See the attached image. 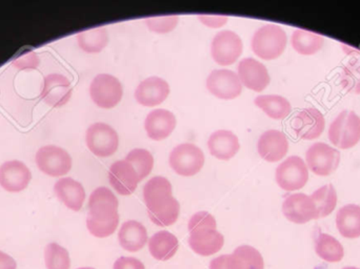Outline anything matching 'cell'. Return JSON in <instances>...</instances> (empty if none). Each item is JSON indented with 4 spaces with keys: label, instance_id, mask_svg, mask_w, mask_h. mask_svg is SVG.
<instances>
[{
    "label": "cell",
    "instance_id": "74e56055",
    "mask_svg": "<svg viewBox=\"0 0 360 269\" xmlns=\"http://www.w3.org/2000/svg\"><path fill=\"white\" fill-rule=\"evenodd\" d=\"M150 31L158 34H167L172 32L179 22L177 15L171 16L150 17L145 20Z\"/></svg>",
    "mask_w": 360,
    "mask_h": 269
},
{
    "label": "cell",
    "instance_id": "9c48e42d",
    "mask_svg": "<svg viewBox=\"0 0 360 269\" xmlns=\"http://www.w3.org/2000/svg\"><path fill=\"white\" fill-rule=\"evenodd\" d=\"M243 40L232 31H222L216 34L211 44L212 58L222 67L236 63L243 54Z\"/></svg>",
    "mask_w": 360,
    "mask_h": 269
},
{
    "label": "cell",
    "instance_id": "7bdbcfd3",
    "mask_svg": "<svg viewBox=\"0 0 360 269\" xmlns=\"http://www.w3.org/2000/svg\"><path fill=\"white\" fill-rule=\"evenodd\" d=\"M16 261L8 254L0 251V269H16Z\"/></svg>",
    "mask_w": 360,
    "mask_h": 269
},
{
    "label": "cell",
    "instance_id": "44dd1931",
    "mask_svg": "<svg viewBox=\"0 0 360 269\" xmlns=\"http://www.w3.org/2000/svg\"><path fill=\"white\" fill-rule=\"evenodd\" d=\"M54 192L57 198L72 211H80L86 200L84 186L73 178H60L55 183Z\"/></svg>",
    "mask_w": 360,
    "mask_h": 269
},
{
    "label": "cell",
    "instance_id": "5b68a950",
    "mask_svg": "<svg viewBox=\"0 0 360 269\" xmlns=\"http://www.w3.org/2000/svg\"><path fill=\"white\" fill-rule=\"evenodd\" d=\"M169 162L175 173L182 177H192L198 173L205 165V155L195 144L181 143L173 148Z\"/></svg>",
    "mask_w": 360,
    "mask_h": 269
},
{
    "label": "cell",
    "instance_id": "d4e9b609",
    "mask_svg": "<svg viewBox=\"0 0 360 269\" xmlns=\"http://www.w3.org/2000/svg\"><path fill=\"white\" fill-rule=\"evenodd\" d=\"M172 197V185L162 176L152 178L143 188V199L148 211L158 209Z\"/></svg>",
    "mask_w": 360,
    "mask_h": 269
},
{
    "label": "cell",
    "instance_id": "f6af8a7d",
    "mask_svg": "<svg viewBox=\"0 0 360 269\" xmlns=\"http://www.w3.org/2000/svg\"><path fill=\"white\" fill-rule=\"evenodd\" d=\"M342 269H360V268H353V266H349V268H342Z\"/></svg>",
    "mask_w": 360,
    "mask_h": 269
},
{
    "label": "cell",
    "instance_id": "d6986e66",
    "mask_svg": "<svg viewBox=\"0 0 360 269\" xmlns=\"http://www.w3.org/2000/svg\"><path fill=\"white\" fill-rule=\"evenodd\" d=\"M260 157L268 162H278L289 150L287 136L281 131L270 130L260 136L257 144Z\"/></svg>",
    "mask_w": 360,
    "mask_h": 269
},
{
    "label": "cell",
    "instance_id": "ac0fdd59",
    "mask_svg": "<svg viewBox=\"0 0 360 269\" xmlns=\"http://www.w3.org/2000/svg\"><path fill=\"white\" fill-rule=\"evenodd\" d=\"M109 181L118 194L129 196L136 190L139 180L134 167L126 160H120L110 167Z\"/></svg>",
    "mask_w": 360,
    "mask_h": 269
},
{
    "label": "cell",
    "instance_id": "8d00e7d4",
    "mask_svg": "<svg viewBox=\"0 0 360 269\" xmlns=\"http://www.w3.org/2000/svg\"><path fill=\"white\" fill-rule=\"evenodd\" d=\"M340 84L347 92L360 94V59H352L345 65L340 74Z\"/></svg>",
    "mask_w": 360,
    "mask_h": 269
},
{
    "label": "cell",
    "instance_id": "d590c367",
    "mask_svg": "<svg viewBox=\"0 0 360 269\" xmlns=\"http://www.w3.org/2000/svg\"><path fill=\"white\" fill-rule=\"evenodd\" d=\"M44 262L46 269H70L71 260L65 247L57 243H50L44 249Z\"/></svg>",
    "mask_w": 360,
    "mask_h": 269
},
{
    "label": "cell",
    "instance_id": "52a82bcc",
    "mask_svg": "<svg viewBox=\"0 0 360 269\" xmlns=\"http://www.w3.org/2000/svg\"><path fill=\"white\" fill-rule=\"evenodd\" d=\"M276 182L279 188L287 192L302 190L309 180V169L300 157L285 159L276 169Z\"/></svg>",
    "mask_w": 360,
    "mask_h": 269
},
{
    "label": "cell",
    "instance_id": "836d02e7",
    "mask_svg": "<svg viewBox=\"0 0 360 269\" xmlns=\"http://www.w3.org/2000/svg\"><path fill=\"white\" fill-rule=\"evenodd\" d=\"M179 201L174 197H172L158 209L148 211V215L155 225L165 228V226L173 225L177 221L179 217Z\"/></svg>",
    "mask_w": 360,
    "mask_h": 269
},
{
    "label": "cell",
    "instance_id": "603a6c76",
    "mask_svg": "<svg viewBox=\"0 0 360 269\" xmlns=\"http://www.w3.org/2000/svg\"><path fill=\"white\" fill-rule=\"evenodd\" d=\"M188 244L197 255L207 257L218 253L222 249L224 238L216 230H197L191 232Z\"/></svg>",
    "mask_w": 360,
    "mask_h": 269
},
{
    "label": "cell",
    "instance_id": "ab89813d",
    "mask_svg": "<svg viewBox=\"0 0 360 269\" xmlns=\"http://www.w3.org/2000/svg\"><path fill=\"white\" fill-rule=\"evenodd\" d=\"M39 57L34 51L22 53L12 61L13 65L19 70L36 69L39 65Z\"/></svg>",
    "mask_w": 360,
    "mask_h": 269
},
{
    "label": "cell",
    "instance_id": "4dcf8cb0",
    "mask_svg": "<svg viewBox=\"0 0 360 269\" xmlns=\"http://www.w3.org/2000/svg\"><path fill=\"white\" fill-rule=\"evenodd\" d=\"M315 251L319 258L329 263L340 262L345 256V249L342 243L334 237L323 232L319 234L315 241Z\"/></svg>",
    "mask_w": 360,
    "mask_h": 269
},
{
    "label": "cell",
    "instance_id": "ee69618b",
    "mask_svg": "<svg viewBox=\"0 0 360 269\" xmlns=\"http://www.w3.org/2000/svg\"><path fill=\"white\" fill-rule=\"evenodd\" d=\"M229 258H230V255H224L212 260L210 263V269H229Z\"/></svg>",
    "mask_w": 360,
    "mask_h": 269
},
{
    "label": "cell",
    "instance_id": "8fae6325",
    "mask_svg": "<svg viewBox=\"0 0 360 269\" xmlns=\"http://www.w3.org/2000/svg\"><path fill=\"white\" fill-rule=\"evenodd\" d=\"M207 88L217 98L232 100L240 96L243 84L235 72L230 70H215L207 77Z\"/></svg>",
    "mask_w": 360,
    "mask_h": 269
},
{
    "label": "cell",
    "instance_id": "b9f144b4",
    "mask_svg": "<svg viewBox=\"0 0 360 269\" xmlns=\"http://www.w3.org/2000/svg\"><path fill=\"white\" fill-rule=\"evenodd\" d=\"M114 269H146L143 262L136 258L122 257L114 264Z\"/></svg>",
    "mask_w": 360,
    "mask_h": 269
},
{
    "label": "cell",
    "instance_id": "cb8c5ba5",
    "mask_svg": "<svg viewBox=\"0 0 360 269\" xmlns=\"http://www.w3.org/2000/svg\"><path fill=\"white\" fill-rule=\"evenodd\" d=\"M118 241L122 249L130 253H136L147 244V228L135 220L124 222L118 232Z\"/></svg>",
    "mask_w": 360,
    "mask_h": 269
},
{
    "label": "cell",
    "instance_id": "1f68e13d",
    "mask_svg": "<svg viewBox=\"0 0 360 269\" xmlns=\"http://www.w3.org/2000/svg\"><path fill=\"white\" fill-rule=\"evenodd\" d=\"M78 46L86 53H101L109 42V35L105 27L86 29L79 32L76 36Z\"/></svg>",
    "mask_w": 360,
    "mask_h": 269
},
{
    "label": "cell",
    "instance_id": "f546056e",
    "mask_svg": "<svg viewBox=\"0 0 360 269\" xmlns=\"http://www.w3.org/2000/svg\"><path fill=\"white\" fill-rule=\"evenodd\" d=\"M291 42L298 54L310 56L323 48L325 38L314 32L298 29L292 34Z\"/></svg>",
    "mask_w": 360,
    "mask_h": 269
},
{
    "label": "cell",
    "instance_id": "d6a6232c",
    "mask_svg": "<svg viewBox=\"0 0 360 269\" xmlns=\"http://www.w3.org/2000/svg\"><path fill=\"white\" fill-rule=\"evenodd\" d=\"M310 197L316 207L319 219L331 215L338 205V192L332 184L319 188Z\"/></svg>",
    "mask_w": 360,
    "mask_h": 269
},
{
    "label": "cell",
    "instance_id": "e575fe53",
    "mask_svg": "<svg viewBox=\"0 0 360 269\" xmlns=\"http://www.w3.org/2000/svg\"><path fill=\"white\" fill-rule=\"evenodd\" d=\"M124 160L130 163L139 176V182L151 173L154 166V158L149 150L143 148H135L127 155Z\"/></svg>",
    "mask_w": 360,
    "mask_h": 269
},
{
    "label": "cell",
    "instance_id": "30bf717a",
    "mask_svg": "<svg viewBox=\"0 0 360 269\" xmlns=\"http://www.w3.org/2000/svg\"><path fill=\"white\" fill-rule=\"evenodd\" d=\"M86 142L93 154L98 157H110L117 150L120 137L109 124L97 122L86 130Z\"/></svg>",
    "mask_w": 360,
    "mask_h": 269
},
{
    "label": "cell",
    "instance_id": "bcb514c9",
    "mask_svg": "<svg viewBox=\"0 0 360 269\" xmlns=\"http://www.w3.org/2000/svg\"><path fill=\"white\" fill-rule=\"evenodd\" d=\"M77 269H95L92 268H77Z\"/></svg>",
    "mask_w": 360,
    "mask_h": 269
},
{
    "label": "cell",
    "instance_id": "83f0119b",
    "mask_svg": "<svg viewBox=\"0 0 360 269\" xmlns=\"http://www.w3.org/2000/svg\"><path fill=\"white\" fill-rule=\"evenodd\" d=\"M229 269H264L262 254L249 245L237 247L230 255Z\"/></svg>",
    "mask_w": 360,
    "mask_h": 269
},
{
    "label": "cell",
    "instance_id": "9a60e30c",
    "mask_svg": "<svg viewBox=\"0 0 360 269\" xmlns=\"http://www.w3.org/2000/svg\"><path fill=\"white\" fill-rule=\"evenodd\" d=\"M238 75L241 84L249 90L260 93L270 84L268 70L254 58H245L239 63Z\"/></svg>",
    "mask_w": 360,
    "mask_h": 269
},
{
    "label": "cell",
    "instance_id": "2e32d148",
    "mask_svg": "<svg viewBox=\"0 0 360 269\" xmlns=\"http://www.w3.org/2000/svg\"><path fill=\"white\" fill-rule=\"evenodd\" d=\"M170 94V86L162 78L152 76L139 84L135 99L143 107H153L162 105Z\"/></svg>",
    "mask_w": 360,
    "mask_h": 269
},
{
    "label": "cell",
    "instance_id": "ba28073f",
    "mask_svg": "<svg viewBox=\"0 0 360 269\" xmlns=\"http://www.w3.org/2000/svg\"><path fill=\"white\" fill-rule=\"evenodd\" d=\"M36 163L40 171L53 177H60L72 169V158L69 152L60 146H41L36 152Z\"/></svg>",
    "mask_w": 360,
    "mask_h": 269
},
{
    "label": "cell",
    "instance_id": "6da1fadb",
    "mask_svg": "<svg viewBox=\"0 0 360 269\" xmlns=\"http://www.w3.org/2000/svg\"><path fill=\"white\" fill-rule=\"evenodd\" d=\"M118 223V200L115 195L108 188H96L89 199V232L96 238H107L115 232Z\"/></svg>",
    "mask_w": 360,
    "mask_h": 269
},
{
    "label": "cell",
    "instance_id": "277c9868",
    "mask_svg": "<svg viewBox=\"0 0 360 269\" xmlns=\"http://www.w3.org/2000/svg\"><path fill=\"white\" fill-rule=\"evenodd\" d=\"M90 95L97 107L110 110L122 101L124 88L117 78L110 74H99L91 82Z\"/></svg>",
    "mask_w": 360,
    "mask_h": 269
},
{
    "label": "cell",
    "instance_id": "8992f818",
    "mask_svg": "<svg viewBox=\"0 0 360 269\" xmlns=\"http://www.w3.org/2000/svg\"><path fill=\"white\" fill-rule=\"evenodd\" d=\"M307 166L315 175L321 177L333 173L340 166V152L323 142H317L306 152Z\"/></svg>",
    "mask_w": 360,
    "mask_h": 269
},
{
    "label": "cell",
    "instance_id": "4316f807",
    "mask_svg": "<svg viewBox=\"0 0 360 269\" xmlns=\"http://www.w3.org/2000/svg\"><path fill=\"white\" fill-rule=\"evenodd\" d=\"M336 226L342 237L356 239L360 237V206L348 204L342 206L336 215Z\"/></svg>",
    "mask_w": 360,
    "mask_h": 269
},
{
    "label": "cell",
    "instance_id": "f35d334b",
    "mask_svg": "<svg viewBox=\"0 0 360 269\" xmlns=\"http://www.w3.org/2000/svg\"><path fill=\"white\" fill-rule=\"evenodd\" d=\"M216 226H217V223H216L215 218L211 214L207 213V211H199L191 218L188 224V230L191 234L197 230H216Z\"/></svg>",
    "mask_w": 360,
    "mask_h": 269
},
{
    "label": "cell",
    "instance_id": "3957f363",
    "mask_svg": "<svg viewBox=\"0 0 360 269\" xmlns=\"http://www.w3.org/2000/svg\"><path fill=\"white\" fill-rule=\"evenodd\" d=\"M329 139L336 147L349 150L360 141V117L355 112L344 111L332 122Z\"/></svg>",
    "mask_w": 360,
    "mask_h": 269
},
{
    "label": "cell",
    "instance_id": "60d3db41",
    "mask_svg": "<svg viewBox=\"0 0 360 269\" xmlns=\"http://www.w3.org/2000/svg\"><path fill=\"white\" fill-rule=\"evenodd\" d=\"M199 20L205 27H212V29H218V27H224L228 22V16H220V15H205L199 14Z\"/></svg>",
    "mask_w": 360,
    "mask_h": 269
},
{
    "label": "cell",
    "instance_id": "7402d4cb",
    "mask_svg": "<svg viewBox=\"0 0 360 269\" xmlns=\"http://www.w3.org/2000/svg\"><path fill=\"white\" fill-rule=\"evenodd\" d=\"M210 154L219 160H230L240 150L238 137L230 131H216L207 141Z\"/></svg>",
    "mask_w": 360,
    "mask_h": 269
},
{
    "label": "cell",
    "instance_id": "e0dca14e",
    "mask_svg": "<svg viewBox=\"0 0 360 269\" xmlns=\"http://www.w3.org/2000/svg\"><path fill=\"white\" fill-rule=\"evenodd\" d=\"M325 126V116L315 107L302 110L293 122L294 132L304 140H314L321 137Z\"/></svg>",
    "mask_w": 360,
    "mask_h": 269
},
{
    "label": "cell",
    "instance_id": "5bb4252c",
    "mask_svg": "<svg viewBox=\"0 0 360 269\" xmlns=\"http://www.w3.org/2000/svg\"><path fill=\"white\" fill-rule=\"evenodd\" d=\"M29 167L19 160H8L0 165V185L11 192H21L31 181Z\"/></svg>",
    "mask_w": 360,
    "mask_h": 269
},
{
    "label": "cell",
    "instance_id": "7a4b0ae2",
    "mask_svg": "<svg viewBox=\"0 0 360 269\" xmlns=\"http://www.w3.org/2000/svg\"><path fill=\"white\" fill-rule=\"evenodd\" d=\"M288 37L285 29L277 25L259 27L252 38L254 54L264 60H274L285 52Z\"/></svg>",
    "mask_w": 360,
    "mask_h": 269
},
{
    "label": "cell",
    "instance_id": "4fadbf2b",
    "mask_svg": "<svg viewBox=\"0 0 360 269\" xmlns=\"http://www.w3.org/2000/svg\"><path fill=\"white\" fill-rule=\"evenodd\" d=\"M283 213L289 221L304 224L311 220L319 219L316 207L310 196L306 194H293L285 199Z\"/></svg>",
    "mask_w": 360,
    "mask_h": 269
},
{
    "label": "cell",
    "instance_id": "484cf974",
    "mask_svg": "<svg viewBox=\"0 0 360 269\" xmlns=\"http://www.w3.org/2000/svg\"><path fill=\"white\" fill-rule=\"evenodd\" d=\"M179 249V239L167 230L156 232L149 241L150 253L158 261L172 259Z\"/></svg>",
    "mask_w": 360,
    "mask_h": 269
},
{
    "label": "cell",
    "instance_id": "ffe728a7",
    "mask_svg": "<svg viewBox=\"0 0 360 269\" xmlns=\"http://www.w3.org/2000/svg\"><path fill=\"white\" fill-rule=\"evenodd\" d=\"M175 128H176V118L174 114L168 110H154L146 118V132L149 138L155 141L168 138L174 132Z\"/></svg>",
    "mask_w": 360,
    "mask_h": 269
},
{
    "label": "cell",
    "instance_id": "f1b7e54d",
    "mask_svg": "<svg viewBox=\"0 0 360 269\" xmlns=\"http://www.w3.org/2000/svg\"><path fill=\"white\" fill-rule=\"evenodd\" d=\"M255 105L274 120H283L291 114V103L278 95H262L256 97Z\"/></svg>",
    "mask_w": 360,
    "mask_h": 269
},
{
    "label": "cell",
    "instance_id": "7c38bea8",
    "mask_svg": "<svg viewBox=\"0 0 360 269\" xmlns=\"http://www.w3.org/2000/svg\"><path fill=\"white\" fill-rule=\"evenodd\" d=\"M72 93L71 81L65 76L54 73L44 77L40 96L48 105L59 107L69 103Z\"/></svg>",
    "mask_w": 360,
    "mask_h": 269
}]
</instances>
